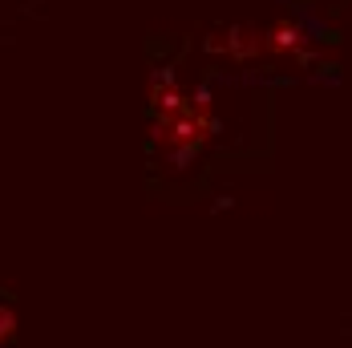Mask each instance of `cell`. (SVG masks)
I'll use <instances>...</instances> for the list:
<instances>
[{
  "instance_id": "6da1fadb",
  "label": "cell",
  "mask_w": 352,
  "mask_h": 348,
  "mask_svg": "<svg viewBox=\"0 0 352 348\" xmlns=\"http://www.w3.org/2000/svg\"><path fill=\"white\" fill-rule=\"evenodd\" d=\"M214 134H219V118H214V102L207 89H195L186 105H178L170 113H154L150 122V146L170 166H186Z\"/></svg>"
},
{
  "instance_id": "7a4b0ae2",
  "label": "cell",
  "mask_w": 352,
  "mask_h": 348,
  "mask_svg": "<svg viewBox=\"0 0 352 348\" xmlns=\"http://www.w3.org/2000/svg\"><path fill=\"white\" fill-rule=\"evenodd\" d=\"M207 53L235 69H255L267 61V36L255 25H231V29H219L207 36Z\"/></svg>"
},
{
  "instance_id": "3957f363",
  "label": "cell",
  "mask_w": 352,
  "mask_h": 348,
  "mask_svg": "<svg viewBox=\"0 0 352 348\" xmlns=\"http://www.w3.org/2000/svg\"><path fill=\"white\" fill-rule=\"evenodd\" d=\"M267 36V57L272 61H292V65H304L312 57V36L304 25L296 21H276L272 29H263Z\"/></svg>"
},
{
  "instance_id": "277c9868",
  "label": "cell",
  "mask_w": 352,
  "mask_h": 348,
  "mask_svg": "<svg viewBox=\"0 0 352 348\" xmlns=\"http://www.w3.org/2000/svg\"><path fill=\"white\" fill-rule=\"evenodd\" d=\"M16 308L12 304H4L0 300V348H12V340H16Z\"/></svg>"
}]
</instances>
